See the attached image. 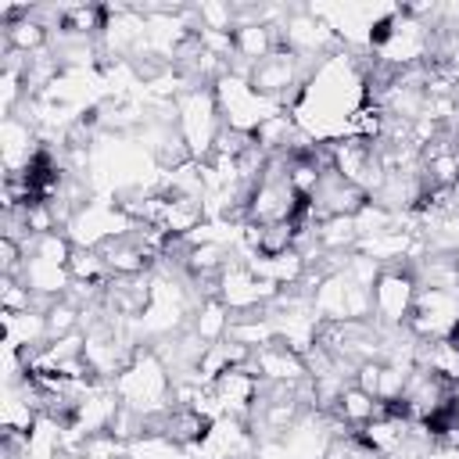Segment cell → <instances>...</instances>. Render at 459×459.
<instances>
[{
  "label": "cell",
  "mask_w": 459,
  "mask_h": 459,
  "mask_svg": "<svg viewBox=\"0 0 459 459\" xmlns=\"http://www.w3.org/2000/svg\"><path fill=\"white\" fill-rule=\"evenodd\" d=\"M169 384H172V377H169V369L154 348H136L133 362L115 377V391H118L122 405L147 416V420L172 409L169 405Z\"/></svg>",
  "instance_id": "obj_1"
},
{
  "label": "cell",
  "mask_w": 459,
  "mask_h": 459,
  "mask_svg": "<svg viewBox=\"0 0 459 459\" xmlns=\"http://www.w3.org/2000/svg\"><path fill=\"white\" fill-rule=\"evenodd\" d=\"M212 93H215L222 126H226V129H237V133H251V136H255L273 115L287 111V108H280L276 100L262 97V93L251 86V75L230 72V68L212 82Z\"/></svg>",
  "instance_id": "obj_2"
},
{
  "label": "cell",
  "mask_w": 459,
  "mask_h": 459,
  "mask_svg": "<svg viewBox=\"0 0 459 459\" xmlns=\"http://www.w3.org/2000/svg\"><path fill=\"white\" fill-rule=\"evenodd\" d=\"M176 133L194 161H204L215 151V140L222 133V115L212 86H186L176 97Z\"/></svg>",
  "instance_id": "obj_3"
},
{
  "label": "cell",
  "mask_w": 459,
  "mask_h": 459,
  "mask_svg": "<svg viewBox=\"0 0 459 459\" xmlns=\"http://www.w3.org/2000/svg\"><path fill=\"white\" fill-rule=\"evenodd\" d=\"M330 161H333V172H341L348 183H355L366 197H373L387 179L380 143H373V140L344 136V140L330 143Z\"/></svg>",
  "instance_id": "obj_4"
},
{
  "label": "cell",
  "mask_w": 459,
  "mask_h": 459,
  "mask_svg": "<svg viewBox=\"0 0 459 459\" xmlns=\"http://www.w3.org/2000/svg\"><path fill=\"white\" fill-rule=\"evenodd\" d=\"M455 326H459V287L455 290L416 287L412 312H409V330L420 341H441V337H452Z\"/></svg>",
  "instance_id": "obj_5"
},
{
  "label": "cell",
  "mask_w": 459,
  "mask_h": 459,
  "mask_svg": "<svg viewBox=\"0 0 459 459\" xmlns=\"http://www.w3.org/2000/svg\"><path fill=\"white\" fill-rule=\"evenodd\" d=\"M412 298H416V280L409 273V262L384 265L373 283V316L369 319H377L380 326H409Z\"/></svg>",
  "instance_id": "obj_6"
},
{
  "label": "cell",
  "mask_w": 459,
  "mask_h": 459,
  "mask_svg": "<svg viewBox=\"0 0 459 459\" xmlns=\"http://www.w3.org/2000/svg\"><path fill=\"white\" fill-rule=\"evenodd\" d=\"M247 366H251L265 384H301V380L308 377L305 359H301L298 351H290L287 344H280V341H273V344H265V348H255L251 359H247Z\"/></svg>",
  "instance_id": "obj_7"
},
{
  "label": "cell",
  "mask_w": 459,
  "mask_h": 459,
  "mask_svg": "<svg viewBox=\"0 0 459 459\" xmlns=\"http://www.w3.org/2000/svg\"><path fill=\"white\" fill-rule=\"evenodd\" d=\"M333 412H337V420L344 423V427H366V423H373V420H380L384 412H387V405L380 402V398H373V394H366L362 387H355V384H348L344 391H341V398H337V405H333Z\"/></svg>",
  "instance_id": "obj_8"
},
{
  "label": "cell",
  "mask_w": 459,
  "mask_h": 459,
  "mask_svg": "<svg viewBox=\"0 0 459 459\" xmlns=\"http://www.w3.org/2000/svg\"><path fill=\"white\" fill-rule=\"evenodd\" d=\"M230 308L219 301V298H208V301H201L197 308H194V323H190V330L204 341V344H219V341H226V333H230Z\"/></svg>",
  "instance_id": "obj_9"
},
{
  "label": "cell",
  "mask_w": 459,
  "mask_h": 459,
  "mask_svg": "<svg viewBox=\"0 0 459 459\" xmlns=\"http://www.w3.org/2000/svg\"><path fill=\"white\" fill-rule=\"evenodd\" d=\"M126 459H183V448L165 434H140L126 441Z\"/></svg>",
  "instance_id": "obj_10"
},
{
  "label": "cell",
  "mask_w": 459,
  "mask_h": 459,
  "mask_svg": "<svg viewBox=\"0 0 459 459\" xmlns=\"http://www.w3.org/2000/svg\"><path fill=\"white\" fill-rule=\"evenodd\" d=\"M0 305H4V312H32L36 294L25 287L22 276H4L0 280Z\"/></svg>",
  "instance_id": "obj_11"
}]
</instances>
